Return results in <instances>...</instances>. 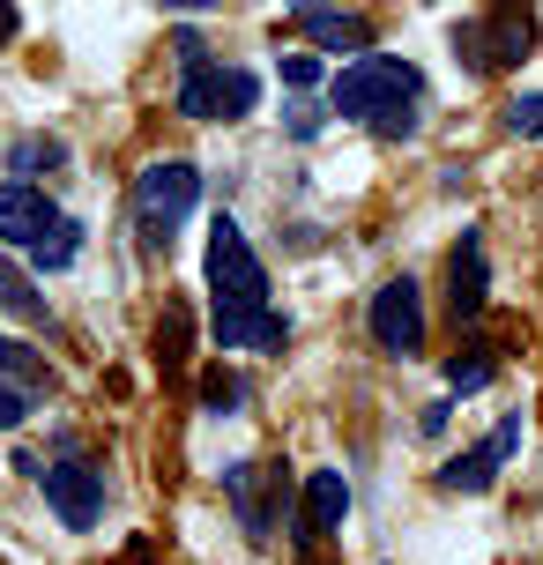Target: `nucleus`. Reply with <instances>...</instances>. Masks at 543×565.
<instances>
[{"instance_id":"obj_1","label":"nucleus","mask_w":543,"mask_h":565,"mask_svg":"<svg viewBox=\"0 0 543 565\" xmlns=\"http://www.w3.org/2000/svg\"><path fill=\"white\" fill-rule=\"evenodd\" d=\"M209 335L224 350H284L290 342V320L268 306V268L231 216L209 224Z\"/></svg>"},{"instance_id":"obj_2","label":"nucleus","mask_w":543,"mask_h":565,"mask_svg":"<svg viewBox=\"0 0 543 565\" xmlns=\"http://www.w3.org/2000/svg\"><path fill=\"white\" fill-rule=\"evenodd\" d=\"M328 105H336V119H358V127H372L380 141H402V135H417L425 75L395 53H358L350 67H336Z\"/></svg>"},{"instance_id":"obj_3","label":"nucleus","mask_w":543,"mask_h":565,"mask_svg":"<svg viewBox=\"0 0 543 565\" xmlns=\"http://www.w3.org/2000/svg\"><path fill=\"white\" fill-rule=\"evenodd\" d=\"M0 246H23L38 268H67V260L83 254V224L60 216L30 179H8L0 186Z\"/></svg>"},{"instance_id":"obj_4","label":"nucleus","mask_w":543,"mask_h":565,"mask_svg":"<svg viewBox=\"0 0 543 565\" xmlns=\"http://www.w3.org/2000/svg\"><path fill=\"white\" fill-rule=\"evenodd\" d=\"M529 53H536V23H529L521 0H499L491 15L455 23V60L469 75H507V67H521Z\"/></svg>"},{"instance_id":"obj_5","label":"nucleus","mask_w":543,"mask_h":565,"mask_svg":"<svg viewBox=\"0 0 543 565\" xmlns=\"http://www.w3.org/2000/svg\"><path fill=\"white\" fill-rule=\"evenodd\" d=\"M201 209V171L187 164V157H157V164H142V179H135V224H142L149 246H172L179 224Z\"/></svg>"},{"instance_id":"obj_6","label":"nucleus","mask_w":543,"mask_h":565,"mask_svg":"<svg viewBox=\"0 0 543 565\" xmlns=\"http://www.w3.org/2000/svg\"><path fill=\"white\" fill-rule=\"evenodd\" d=\"M187 119H246L260 105V83L246 67H224V60H194L179 67V97H172Z\"/></svg>"},{"instance_id":"obj_7","label":"nucleus","mask_w":543,"mask_h":565,"mask_svg":"<svg viewBox=\"0 0 543 565\" xmlns=\"http://www.w3.org/2000/svg\"><path fill=\"white\" fill-rule=\"evenodd\" d=\"M365 328H372V342H380L387 358H417V350H425V290H417V276H387L380 282Z\"/></svg>"},{"instance_id":"obj_8","label":"nucleus","mask_w":543,"mask_h":565,"mask_svg":"<svg viewBox=\"0 0 543 565\" xmlns=\"http://www.w3.org/2000/svg\"><path fill=\"white\" fill-rule=\"evenodd\" d=\"M224 491H231V507H238L246 543H268V536H276V513H284V461H231V469H224Z\"/></svg>"},{"instance_id":"obj_9","label":"nucleus","mask_w":543,"mask_h":565,"mask_svg":"<svg viewBox=\"0 0 543 565\" xmlns=\"http://www.w3.org/2000/svg\"><path fill=\"white\" fill-rule=\"evenodd\" d=\"M521 447V417H499L491 424V439H477V447H461L447 469H439V491H491L499 483V469L514 461Z\"/></svg>"},{"instance_id":"obj_10","label":"nucleus","mask_w":543,"mask_h":565,"mask_svg":"<svg viewBox=\"0 0 543 565\" xmlns=\"http://www.w3.org/2000/svg\"><path fill=\"white\" fill-rule=\"evenodd\" d=\"M343 521H350V483H343V469H313V477H306V491H298V529H290V543H298V551H313L320 536H343Z\"/></svg>"},{"instance_id":"obj_11","label":"nucleus","mask_w":543,"mask_h":565,"mask_svg":"<svg viewBox=\"0 0 543 565\" xmlns=\"http://www.w3.org/2000/svg\"><path fill=\"white\" fill-rule=\"evenodd\" d=\"M45 507L67 521V529H97V513H105V483L89 461H45Z\"/></svg>"},{"instance_id":"obj_12","label":"nucleus","mask_w":543,"mask_h":565,"mask_svg":"<svg viewBox=\"0 0 543 565\" xmlns=\"http://www.w3.org/2000/svg\"><path fill=\"white\" fill-rule=\"evenodd\" d=\"M447 306H455V320H477L491 306V268H485V238L477 231H461L455 254H447Z\"/></svg>"},{"instance_id":"obj_13","label":"nucleus","mask_w":543,"mask_h":565,"mask_svg":"<svg viewBox=\"0 0 543 565\" xmlns=\"http://www.w3.org/2000/svg\"><path fill=\"white\" fill-rule=\"evenodd\" d=\"M298 30H306V38H313L320 53H336V60H358L372 45V30L358 23V15H343V8H313V15H298Z\"/></svg>"},{"instance_id":"obj_14","label":"nucleus","mask_w":543,"mask_h":565,"mask_svg":"<svg viewBox=\"0 0 543 565\" xmlns=\"http://www.w3.org/2000/svg\"><path fill=\"white\" fill-rule=\"evenodd\" d=\"M201 409H209V417H238V409H246V380H238V372H201Z\"/></svg>"},{"instance_id":"obj_15","label":"nucleus","mask_w":543,"mask_h":565,"mask_svg":"<svg viewBox=\"0 0 543 565\" xmlns=\"http://www.w3.org/2000/svg\"><path fill=\"white\" fill-rule=\"evenodd\" d=\"M491 372H499V358L469 350V358H447V387H455V395H477V387H491Z\"/></svg>"},{"instance_id":"obj_16","label":"nucleus","mask_w":543,"mask_h":565,"mask_svg":"<svg viewBox=\"0 0 543 565\" xmlns=\"http://www.w3.org/2000/svg\"><path fill=\"white\" fill-rule=\"evenodd\" d=\"M0 306H8V312H23L30 328L45 320V298H38V290H30V282L15 276V268H0Z\"/></svg>"},{"instance_id":"obj_17","label":"nucleus","mask_w":543,"mask_h":565,"mask_svg":"<svg viewBox=\"0 0 543 565\" xmlns=\"http://www.w3.org/2000/svg\"><path fill=\"white\" fill-rule=\"evenodd\" d=\"M8 164L30 179V171H60V164H67V149H60V141H15V149H8Z\"/></svg>"},{"instance_id":"obj_18","label":"nucleus","mask_w":543,"mask_h":565,"mask_svg":"<svg viewBox=\"0 0 543 565\" xmlns=\"http://www.w3.org/2000/svg\"><path fill=\"white\" fill-rule=\"evenodd\" d=\"M157 358H164V372H179V358H187V312L164 306V320H157Z\"/></svg>"},{"instance_id":"obj_19","label":"nucleus","mask_w":543,"mask_h":565,"mask_svg":"<svg viewBox=\"0 0 543 565\" xmlns=\"http://www.w3.org/2000/svg\"><path fill=\"white\" fill-rule=\"evenodd\" d=\"M507 135H521V141L543 135V89H536V97H521V105H507Z\"/></svg>"},{"instance_id":"obj_20","label":"nucleus","mask_w":543,"mask_h":565,"mask_svg":"<svg viewBox=\"0 0 543 565\" xmlns=\"http://www.w3.org/2000/svg\"><path fill=\"white\" fill-rule=\"evenodd\" d=\"M23 417H30V395L15 387V380H0V431H15Z\"/></svg>"},{"instance_id":"obj_21","label":"nucleus","mask_w":543,"mask_h":565,"mask_svg":"<svg viewBox=\"0 0 543 565\" xmlns=\"http://www.w3.org/2000/svg\"><path fill=\"white\" fill-rule=\"evenodd\" d=\"M328 113H336V105H298V113H290V135H298V141H313L320 127H328Z\"/></svg>"},{"instance_id":"obj_22","label":"nucleus","mask_w":543,"mask_h":565,"mask_svg":"<svg viewBox=\"0 0 543 565\" xmlns=\"http://www.w3.org/2000/svg\"><path fill=\"white\" fill-rule=\"evenodd\" d=\"M284 83H290V89H313V83H320V60H313V53H290V60H284Z\"/></svg>"},{"instance_id":"obj_23","label":"nucleus","mask_w":543,"mask_h":565,"mask_svg":"<svg viewBox=\"0 0 543 565\" xmlns=\"http://www.w3.org/2000/svg\"><path fill=\"white\" fill-rule=\"evenodd\" d=\"M172 53H179V67H194V60H209V38H201V30H179Z\"/></svg>"},{"instance_id":"obj_24","label":"nucleus","mask_w":543,"mask_h":565,"mask_svg":"<svg viewBox=\"0 0 543 565\" xmlns=\"http://www.w3.org/2000/svg\"><path fill=\"white\" fill-rule=\"evenodd\" d=\"M15 30H23V15H15V0H0V45H15Z\"/></svg>"},{"instance_id":"obj_25","label":"nucleus","mask_w":543,"mask_h":565,"mask_svg":"<svg viewBox=\"0 0 543 565\" xmlns=\"http://www.w3.org/2000/svg\"><path fill=\"white\" fill-rule=\"evenodd\" d=\"M290 15H313V8H336V0H284Z\"/></svg>"},{"instance_id":"obj_26","label":"nucleus","mask_w":543,"mask_h":565,"mask_svg":"<svg viewBox=\"0 0 543 565\" xmlns=\"http://www.w3.org/2000/svg\"><path fill=\"white\" fill-rule=\"evenodd\" d=\"M164 8H187V15H201V8H216V0H164Z\"/></svg>"},{"instance_id":"obj_27","label":"nucleus","mask_w":543,"mask_h":565,"mask_svg":"<svg viewBox=\"0 0 543 565\" xmlns=\"http://www.w3.org/2000/svg\"><path fill=\"white\" fill-rule=\"evenodd\" d=\"M298 565H320V558H313V551H298Z\"/></svg>"}]
</instances>
